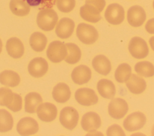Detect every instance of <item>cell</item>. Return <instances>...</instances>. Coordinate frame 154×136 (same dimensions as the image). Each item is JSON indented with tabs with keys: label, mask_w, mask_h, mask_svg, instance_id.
I'll use <instances>...</instances> for the list:
<instances>
[{
	"label": "cell",
	"mask_w": 154,
	"mask_h": 136,
	"mask_svg": "<svg viewBox=\"0 0 154 136\" xmlns=\"http://www.w3.org/2000/svg\"><path fill=\"white\" fill-rule=\"evenodd\" d=\"M0 105L5 106L14 112L22 109V99L20 95L13 93L7 87L0 88Z\"/></svg>",
	"instance_id": "obj_1"
},
{
	"label": "cell",
	"mask_w": 154,
	"mask_h": 136,
	"mask_svg": "<svg viewBox=\"0 0 154 136\" xmlns=\"http://www.w3.org/2000/svg\"><path fill=\"white\" fill-rule=\"evenodd\" d=\"M81 124L84 131L88 132L94 131L100 126L101 119L96 113L89 111L82 116Z\"/></svg>",
	"instance_id": "obj_15"
},
{
	"label": "cell",
	"mask_w": 154,
	"mask_h": 136,
	"mask_svg": "<svg viewBox=\"0 0 154 136\" xmlns=\"http://www.w3.org/2000/svg\"><path fill=\"white\" fill-rule=\"evenodd\" d=\"M106 135L108 136H125V134L119 125L117 124H114L110 126L106 131Z\"/></svg>",
	"instance_id": "obj_34"
},
{
	"label": "cell",
	"mask_w": 154,
	"mask_h": 136,
	"mask_svg": "<svg viewBox=\"0 0 154 136\" xmlns=\"http://www.w3.org/2000/svg\"><path fill=\"white\" fill-rule=\"evenodd\" d=\"M52 94L54 99L56 102L64 103L70 99L71 92L67 84L59 83L54 86Z\"/></svg>",
	"instance_id": "obj_22"
},
{
	"label": "cell",
	"mask_w": 154,
	"mask_h": 136,
	"mask_svg": "<svg viewBox=\"0 0 154 136\" xmlns=\"http://www.w3.org/2000/svg\"><path fill=\"white\" fill-rule=\"evenodd\" d=\"M99 93L104 98L112 99L116 95V87L114 83L107 79H101L97 84Z\"/></svg>",
	"instance_id": "obj_23"
},
{
	"label": "cell",
	"mask_w": 154,
	"mask_h": 136,
	"mask_svg": "<svg viewBox=\"0 0 154 136\" xmlns=\"http://www.w3.org/2000/svg\"><path fill=\"white\" fill-rule=\"evenodd\" d=\"M71 77L73 81L79 85L87 83L91 77V71L89 67L80 65L75 67L72 72Z\"/></svg>",
	"instance_id": "obj_17"
},
{
	"label": "cell",
	"mask_w": 154,
	"mask_h": 136,
	"mask_svg": "<svg viewBox=\"0 0 154 136\" xmlns=\"http://www.w3.org/2000/svg\"><path fill=\"white\" fill-rule=\"evenodd\" d=\"M28 70L31 75L38 78L43 76L48 70V64L43 58H35L28 66Z\"/></svg>",
	"instance_id": "obj_13"
},
{
	"label": "cell",
	"mask_w": 154,
	"mask_h": 136,
	"mask_svg": "<svg viewBox=\"0 0 154 136\" xmlns=\"http://www.w3.org/2000/svg\"><path fill=\"white\" fill-rule=\"evenodd\" d=\"M20 81L19 74L11 70H5L0 73V83L7 86H17Z\"/></svg>",
	"instance_id": "obj_25"
},
{
	"label": "cell",
	"mask_w": 154,
	"mask_h": 136,
	"mask_svg": "<svg viewBox=\"0 0 154 136\" xmlns=\"http://www.w3.org/2000/svg\"><path fill=\"white\" fill-rule=\"evenodd\" d=\"M85 3L93 5L97 8L100 12L102 11L106 4L105 0H85Z\"/></svg>",
	"instance_id": "obj_35"
},
{
	"label": "cell",
	"mask_w": 154,
	"mask_h": 136,
	"mask_svg": "<svg viewBox=\"0 0 154 136\" xmlns=\"http://www.w3.org/2000/svg\"><path fill=\"white\" fill-rule=\"evenodd\" d=\"M94 69L100 74L106 75L111 70V64L109 60L103 55L96 56L92 61Z\"/></svg>",
	"instance_id": "obj_20"
},
{
	"label": "cell",
	"mask_w": 154,
	"mask_h": 136,
	"mask_svg": "<svg viewBox=\"0 0 154 136\" xmlns=\"http://www.w3.org/2000/svg\"><path fill=\"white\" fill-rule=\"evenodd\" d=\"M42 101L38 93L29 92L25 97V111L29 113H34Z\"/></svg>",
	"instance_id": "obj_24"
},
{
	"label": "cell",
	"mask_w": 154,
	"mask_h": 136,
	"mask_svg": "<svg viewBox=\"0 0 154 136\" xmlns=\"http://www.w3.org/2000/svg\"><path fill=\"white\" fill-rule=\"evenodd\" d=\"M151 135H153V136H154V125H153V127H152V128Z\"/></svg>",
	"instance_id": "obj_39"
},
{
	"label": "cell",
	"mask_w": 154,
	"mask_h": 136,
	"mask_svg": "<svg viewBox=\"0 0 154 136\" xmlns=\"http://www.w3.org/2000/svg\"><path fill=\"white\" fill-rule=\"evenodd\" d=\"M75 98L79 104L84 106L92 105L98 102V97L94 90L87 87L80 88L76 90Z\"/></svg>",
	"instance_id": "obj_10"
},
{
	"label": "cell",
	"mask_w": 154,
	"mask_h": 136,
	"mask_svg": "<svg viewBox=\"0 0 154 136\" xmlns=\"http://www.w3.org/2000/svg\"><path fill=\"white\" fill-rule=\"evenodd\" d=\"M128 50L131 55L136 59H143L149 54L147 43L139 37L132 38L129 43Z\"/></svg>",
	"instance_id": "obj_6"
},
{
	"label": "cell",
	"mask_w": 154,
	"mask_h": 136,
	"mask_svg": "<svg viewBox=\"0 0 154 136\" xmlns=\"http://www.w3.org/2000/svg\"><path fill=\"white\" fill-rule=\"evenodd\" d=\"M13 126V119L11 114L6 110L0 109V132L9 131Z\"/></svg>",
	"instance_id": "obj_31"
},
{
	"label": "cell",
	"mask_w": 154,
	"mask_h": 136,
	"mask_svg": "<svg viewBox=\"0 0 154 136\" xmlns=\"http://www.w3.org/2000/svg\"><path fill=\"white\" fill-rule=\"evenodd\" d=\"M58 19V15L53 9L44 8L37 14V24L43 31H50L55 28Z\"/></svg>",
	"instance_id": "obj_2"
},
{
	"label": "cell",
	"mask_w": 154,
	"mask_h": 136,
	"mask_svg": "<svg viewBox=\"0 0 154 136\" xmlns=\"http://www.w3.org/2000/svg\"><path fill=\"white\" fill-rule=\"evenodd\" d=\"M75 0H57L56 4L58 9L63 13H69L73 10L75 6Z\"/></svg>",
	"instance_id": "obj_33"
},
{
	"label": "cell",
	"mask_w": 154,
	"mask_h": 136,
	"mask_svg": "<svg viewBox=\"0 0 154 136\" xmlns=\"http://www.w3.org/2000/svg\"><path fill=\"white\" fill-rule=\"evenodd\" d=\"M126 86L131 93L140 94L146 89V83L142 77L132 74L126 81Z\"/></svg>",
	"instance_id": "obj_21"
},
{
	"label": "cell",
	"mask_w": 154,
	"mask_h": 136,
	"mask_svg": "<svg viewBox=\"0 0 154 136\" xmlns=\"http://www.w3.org/2000/svg\"><path fill=\"white\" fill-rule=\"evenodd\" d=\"M149 44L150 45V47H151L152 49L154 51V36L152 37L149 39Z\"/></svg>",
	"instance_id": "obj_37"
},
{
	"label": "cell",
	"mask_w": 154,
	"mask_h": 136,
	"mask_svg": "<svg viewBox=\"0 0 154 136\" xmlns=\"http://www.w3.org/2000/svg\"><path fill=\"white\" fill-rule=\"evenodd\" d=\"M79 120V114L76 109L72 107L63 108L60 114L61 124L67 129L72 130L77 125Z\"/></svg>",
	"instance_id": "obj_5"
},
{
	"label": "cell",
	"mask_w": 154,
	"mask_h": 136,
	"mask_svg": "<svg viewBox=\"0 0 154 136\" xmlns=\"http://www.w3.org/2000/svg\"><path fill=\"white\" fill-rule=\"evenodd\" d=\"M46 44L47 38L41 32H35L29 38L30 46L35 52H42L45 49Z\"/></svg>",
	"instance_id": "obj_26"
},
{
	"label": "cell",
	"mask_w": 154,
	"mask_h": 136,
	"mask_svg": "<svg viewBox=\"0 0 154 136\" xmlns=\"http://www.w3.org/2000/svg\"><path fill=\"white\" fill-rule=\"evenodd\" d=\"M131 75V66L126 64L123 63L120 64L114 74L115 79L119 83H124L126 82Z\"/></svg>",
	"instance_id": "obj_30"
},
{
	"label": "cell",
	"mask_w": 154,
	"mask_h": 136,
	"mask_svg": "<svg viewBox=\"0 0 154 136\" xmlns=\"http://www.w3.org/2000/svg\"><path fill=\"white\" fill-rule=\"evenodd\" d=\"M46 55L51 62H60L67 55V48L65 44L60 41L51 42L46 50Z\"/></svg>",
	"instance_id": "obj_4"
},
{
	"label": "cell",
	"mask_w": 154,
	"mask_h": 136,
	"mask_svg": "<svg viewBox=\"0 0 154 136\" xmlns=\"http://www.w3.org/2000/svg\"><path fill=\"white\" fill-rule=\"evenodd\" d=\"M146 14L141 6L134 5L131 7L127 13V20L133 27H139L145 22Z\"/></svg>",
	"instance_id": "obj_11"
},
{
	"label": "cell",
	"mask_w": 154,
	"mask_h": 136,
	"mask_svg": "<svg viewBox=\"0 0 154 136\" xmlns=\"http://www.w3.org/2000/svg\"><path fill=\"white\" fill-rule=\"evenodd\" d=\"M6 50L8 54L13 58L17 59L23 56L24 46L22 42L16 37L8 39L6 43Z\"/></svg>",
	"instance_id": "obj_18"
},
{
	"label": "cell",
	"mask_w": 154,
	"mask_h": 136,
	"mask_svg": "<svg viewBox=\"0 0 154 136\" xmlns=\"http://www.w3.org/2000/svg\"><path fill=\"white\" fill-rule=\"evenodd\" d=\"M145 29L148 33L152 34H154V18L149 19L145 25Z\"/></svg>",
	"instance_id": "obj_36"
},
{
	"label": "cell",
	"mask_w": 154,
	"mask_h": 136,
	"mask_svg": "<svg viewBox=\"0 0 154 136\" xmlns=\"http://www.w3.org/2000/svg\"><path fill=\"white\" fill-rule=\"evenodd\" d=\"M146 122L145 114L140 111H136L128 115L123 121L124 128L129 132L142 128Z\"/></svg>",
	"instance_id": "obj_8"
},
{
	"label": "cell",
	"mask_w": 154,
	"mask_h": 136,
	"mask_svg": "<svg viewBox=\"0 0 154 136\" xmlns=\"http://www.w3.org/2000/svg\"><path fill=\"white\" fill-rule=\"evenodd\" d=\"M16 129L17 132L21 135H31L38 132V124L33 118L25 117L19 121Z\"/></svg>",
	"instance_id": "obj_12"
},
{
	"label": "cell",
	"mask_w": 154,
	"mask_h": 136,
	"mask_svg": "<svg viewBox=\"0 0 154 136\" xmlns=\"http://www.w3.org/2000/svg\"><path fill=\"white\" fill-rule=\"evenodd\" d=\"M134 69L137 74L141 76L150 77L154 75V65L150 62H138L135 64Z\"/></svg>",
	"instance_id": "obj_29"
},
{
	"label": "cell",
	"mask_w": 154,
	"mask_h": 136,
	"mask_svg": "<svg viewBox=\"0 0 154 136\" xmlns=\"http://www.w3.org/2000/svg\"><path fill=\"white\" fill-rule=\"evenodd\" d=\"M9 7L11 11L18 16H25L30 11L29 5L23 0H11Z\"/></svg>",
	"instance_id": "obj_28"
},
{
	"label": "cell",
	"mask_w": 154,
	"mask_h": 136,
	"mask_svg": "<svg viewBox=\"0 0 154 136\" xmlns=\"http://www.w3.org/2000/svg\"><path fill=\"white\" fill-rule=\"evenodd\" d=\"M100 13L97 8L88 4H85L79 10L81 17L84 20L91 23H97L102 19Z\"/></svg>",
	"instance_id": "obj_19"
},
{
	"label": "cell",
	"mask_w": 154,
	"mask_h": 136,
	"mask_svg": "<svg viewBox=\"0 0 154 136\" xmlns=\"http://www.w3.org/2000/svg\"><path fill=\"white\" fill-rule=\"evenodd\" d=\"M153 9H154V1L153 2Z\"/></svg>",
	"instance_id": "obj_40"
},
{
	"label": "cell",
	"mask_w": 154,
	"mask_h": 136,
	"mask_svg": "<svg viewBox=\"0 0 154 136\" xmlns=\"http://www.w3.org/2000/svg\"><path fill=\"white\" fill-rule=\"evenodd\" d=\"M76 36L82 43L92 44L98 39L99 34L96 29L89 24L81 23L76 28Z\"/></svg>",
	"instance_id": "obj_3"
},
{
	"label": "cell",
	"mask_w": 154,
	"mask_h": 136,
	"mask_svg": "<svg viewBox=\"0 0 154 136\" xmlns=\"http://www.w3.org/2000/svg\"><path fill=\"white\" fill-rule=\"evenodd\" d=\"M108 111L109 116L115 119L123 118L128 111L126 101L122 98H116L112 99L108 104Z\"/></svg>",
	"instance_id": "obj_9"
},
{
	"label": "cell",
	"mask_w": 154,
	"mask_h": 136,
	"mask_svg": "<svg viewBox=\"0 0 154 136\" xmlns=\"http://www.w3.org/2000/svg\"><path fill=\"white\" fill-rule=\"evenodd\" d=\"M74 22L67 17L60 20L55 28V34L60 38L66 39L70 37L74 31Z\"/></svg>",
	"instance_id": "obj_16"
},
{
	"label": "cell",
	"mask_w": 154,
	"mask_h": 136,
	"mask_svg": "<svg viewBox=\"0 0 154 136\" xmlns=\"http://www.w3.org/2000/svg\"><path fill=\"white\" fill-rule=\"evenodd\" d=\"M29 6L38 7V9L52 8L55 4L57 0H23Z\"/></svg>",
	"instance_id": "obj_32"
},
{
	"label": "cell",
	"mask_w": 154,
	"mask_h": 136,
	"mask_svg": "<svg viewBox=\"0 0 154 136\" xmlns=\"http://www.w3.org/2000/svg\"><path fill=\"white\" fill-rule=\"evenodd\" d=\"M36 111L38 117L41 120L46 122L53 121L57 115L56 106L50 102H45L40 104Z\"/></svg>",
	"instance_id": "obj_14"
},
{
	"label": "cell",
	"mask_w": 154,
	"mask_h": 136,
	"mask_svg": "<svg viewBox=\"0 0 154 136\" xmlns=\"http://www.w3.org/2000/svg\"><path fill=\"white\" fill-rule=\"evenodd\" d=\"M2 43L1 40L0 39V53L2 51Z\"/></svg>",
	"instance_id": "obj_38"
},
{
	"label": "cell",
	"mask_w": 154,
	"mask_h": 136,
	"mask_svg": "<svg viewBox=\"0 0 154 136\" xmlns=\"http://www.w3.org/2000/svg\"><path fill=\"white\" fill-rule=\"evenodd\" d=\"M105 18L111 25L120 24L125 19V10L123 7L117 3L109 4L105 10Z\"/></svg>",
	"instance_id": "obj_7"
},
{
	"label": "cell",
	"mask_w": 154,
	"mask_h": 136,
	"mask_svg": "<svg viewBox=\"0 0 154 136\" xmlns=\"http://www.w3.org/2000/svg\"><path fill=\"white\" fill-rule=\"evenodd\" d=\"M67 48V55L65 61L69 64H75L81 59V52L79 47L74 43L65 44Z\"/></svg>",
	"instance_id": "obj_27"
}]
</instances>
